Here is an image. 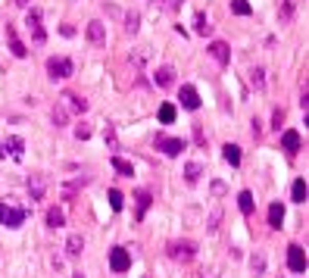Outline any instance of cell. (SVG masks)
Returning a JSON list of instances; mask_svg holds the SVG:
<instances>
[{
    "mask_svg": "<svg viewBox=\"0 0 309 278\" xmlns=\"http://www.w3.org/2000/svg\"><path fill=\"white\" fill-rule=\"evenodd\" d=\"M166 253H169L175 263H190V260L197 256V244L187 241V237H181V241H169V244H166Z\"/></svg>",
    "mask_w": 309,
    "mask_h": 278,
    "instance_id": "6da1fadb",
    "label": "cell"
},
{
    "mask_svg": "<svg viewBox=\"0 0 309 278\" xmlns=\"http://www.w3.org/2000/svg\"><path fill=\"white\" fill-rule=\"evenodd\" d=\"M25 25H28V31H31V41H34V44H44V41H47V31H44V16H41V10H37V7H31V10H28V16H25Z\"/></svg>",
    "mask_w": 309,
    "mask_h": 278,
    "instance_id": "7a4b0ae2",
    "label": "cell"
},
{
    "mask_svg": "<svg viewBox=\"0 0 309 278\" xmlns=\"http://www.w3.org/2000/svg\"><path fill=\"white\" fill-rule=\"evenodd\" d=\"M72 72H75V66H72V60L69 57H50L47 60V75L53 78H72Z\"/></svg>",
    "mask_w": 309,
    "mask_h": 278,
    "instance_id": "3957f363",
    "label": "cell"
},
{
    "mask_svg": "<svg viewBox=\"0 0 309 278\" xmlns=\"http://www.w3.org/2000/svg\"><path fill=\"white\" fill-rule=\"evenodd\" d=\"M0 222H4L7 228H19V225L25 222V210L13 207V203H7V200H0Z\"/></svg>",
    "mask_w": 309,
    "mask_h": 278,
    "instance_id": "277c9868",
    "label": "cell"
},
{
    "mask_svg": "<svg viewBox=\"0 0 309 278\" xmlns=\"http://www.w3.org/2000/svg\"><path fill=\"white\" fill-rule=\"evenodd\" d=\"M60 103L69 109V116H72V113H75V116H82V113L88 109V100H85L82 94H75V91H63V94H60Z\"/></svg>",
    "mask_w": 309,
    "mask_h": 278,
    "instance_id": "5b68a950",
    "label": "cell"
},
{
    "mask_svg": "<svg viewBox=\"0 0 309 278\" xmlns=\"http://www.w3.org/2000/svg\"><path fill=\"white\" fill-rule=\"evenodd\" d=\"M109 269L112 272H128L131 269V253L125 247H112L109 250Z\"/></svg>",
    "mask_w": 309,
    "mask_h": 278,
    "instance_id": "8992f818",
    "label": "cell"
},
{
    "mask_svg": "<svg viewBox=\"0 0 309 278\" xmlns=\"http://www.w3.org/2000/svg\"><path fill=\"white\" fill-rule=\"evenodd\" d=\"M287 269H291L294 275H303V272H306V253H303L300 244H291V247H287Z\"/></svg>",
    "mask_w": 309,
    "mask_h": 278,
    "instance_id": "52a82bcc",
    "label": "cell"
},
{
    "mask_svg": "<svg viewBox=\"0 0 309 278\" xmlns=\"http://www.w3.org/2000/svg\"><path fill=\"white\" fill-rule=\"evenodd\" d=\"M22 153H25V141L22 138H7L4 144H0V156H13V160H22Z\"/></svg>",
    "mask_w": 309,
    "mask_h": 278,
    "instance_id": "ba28073f",
    "label": "cell"
},
{
    "mask_svg": "<svg viewBox=\"0 0 309 278\" xmlns=\"http://www.w3.org/2000/svg\"><path fill=\"white\" fill-rule=\"evenodd\" d=\"M157 147H160L166 156H181L184 147H187V141H181V138H157Z\"/></svg>",
    "mask_w": 309,
    "mask_h": 278,
    "instance_id": "9c48e42d",
    "label": "cell"
},
{
    "mask_svg": "<svg viewBox=\"0 0 309 278\" xmlns=\"http://www.w3.org/2000/svg\"><path fill=\"white\" fill-rule=\"evenodd\" d=\"M181 106L184 109H200V97H197V88L194 85H181Z\"/></svg>",
    "mask_w": 309,
    "mask_h": 278,
    "instance_id": "30bf717a",
    "label": "cell"
},
{
    "mask_svg": "<svg viewBox=\"0 0 309 278\" xmlns=\"http://www.w3.org/2000/svg\"><path fill=\"white\" fill-rule=\"evenodd\" d=\"M88 41H91V44H97V47H100V44H106V28H103V22H100V19H91V22H88Z\"/></svg>",
    "mask_w": 309,
    "mask_h": 278,
    "instance_id": "8fae6325",
    "label": "cell"
},
{
    "mask_svg": "<svg viewBox=\"0 0 309 278\" xmlns=\"http://www.w3.org/2000/svg\"><path fill=\"white\" fill-rule=\"evenodd\" d=\"M153 82H157L160 88L175 85V66H160V69H153Z\"/></svg>",
    "mask_w": 309,
    "mask_h": 278,
    "instance_id": "7c38bea8",
    "label": "cell"
},
{
    "mask_svg": "<svg viewBox=\"0 0 309 278\" xmlns=\"http://www.w3.org/2000/svg\"><path fill=\"white\" fill-rule=\"evenodd\" d=\"M209 53L216 57L219 66H228V60H231V47H228L225 41H213V44H209Z\"/></svg>",
    "mask_w": 309,
    "mask_h": 278,
    "instance_id": "4fadbf2b",
    "label": "cell"
},
{
    "mask_svg": "<svg viewBox=\"0 0 309 278\" xmlns=\"http://www.w3.org/2000/svg\"><path fill=\"white\" fill-rule=\"evenodd\" d=\"M7 38H10V50H13V57H28V47L19 41V38H16V31H13V25H7Z\"/></svg>",
    "mask_w": 309,
    "mask_h": 278,
    "instance_id": "5bb4252c",
    "label": "cell"
},
{
    "mask_svg": "<svg viewBox=\"0 0 309 278\" xmlns=\"http://www.w3.org/2000/svg\"><path fill=\"white\" fill-rule=\"evenodd\" d=\"M28 197H31V200H44V178L41 175H31L28 178Z\"/></svg>",
    "mask_w": 309,
    "mask_h": 278,
    "instance_id": "9a60e30c",
    "label": "cell"
},
{
    "mask_svg": "<svg viewBox=\"0 0 309 278\" xmlns=\"http://www.w3.org/2000/svg\"><path fill=\"white\" fill-rule=\"evenodd\" d=\"M247 78H250V85L256 88V94H262V91H265V69H262V66H253Z\"/></svg>",
    "mask_w": 309,
    "mask_h": 278,
    "instance_id": "2e32d148",
    "label": "cell"
},
{
    "mask_svg": "<svg viewBox=\"0 0 309 278\" xmlns=\"http://www.w3.org/2000/svg\"><path fill=\"white\" fill-rule=\"evenodd\" d=\"M134 197H138V222L147 216V210H150V203H153V197H150V191H134Z\"/></svg>",
    "mask_w": 309,
    "mask_h": 278,
    "instance_id": "e0dca14e",
    "label": "cell"
},
{
    "mask_svg": "<svg viewBox=\"0 0 309 278\" xmlns=\"http://www.w3.org/2000/svg\"><path fill=\"white\" fill-rule=\"evenodd\" d=\"M268 225H272V228H281V225H284V207H281L278 200L268 207Z\"/></svg>",
    "mask_w": 309,
    "mask_h": 278,
    "instance_id": "ac0fdd59",
    "label": "cell"
},
{
    "mask_svg": "<svg viewBox=\"0 0 309 278\" xmlns=\"http://www.w3.org/2000/svg\"><path fill=\"white\" fill-rule=\"evenodd\" d=\"M82 250H85V237H82V234H72L69 241H66V253H69V256H79Z\"/></svg>",
    "mask_w": 309,
    "mask_h": 278,
    "instance_id": "d6986e66",
    "label": "cell"
},
{
    "mask_svg": "<svg viewBox=\"0 0 309 278\" xmlns=\"http://www.w3.org/2000/svg\"><path fill=\"white\" fill-rule=\"evenodd\" d=\"M85 184H91V175H79V178L66 181V184H63V194H66V197H72V191H79V188H85Z\"/></svg>",
    "mask_w": 309,
    "mask_h": 278,
    "instance_id": "ffe728a7",
    "label": "cell"
},
{
    "mask_svg": "<svg viewBox=\"0 0 309 278\" xmlns=\"http://www.w3.org/2000/svg\"><path fill=\"white\" fill-rule=\"evenodd\" d=\"M222 153H225V160H228L231 166H235V169L241 166V147H238V144H225V150H222Z\"/></svg>",
    "mask_w": 309,
    "mask_h": 278,
    "instance_id": "44dd1931",
    "label": "cell"
},
{
    "mask_svg": "<svg viewBox=\"0 0 309 278\" xmlns=\"http://www.w3.org/2000/svg\"><path fill=\"white\" fill-rule=\"evenodd\" d=\"M50 122H53V125H69V109H66L63 103H56V106H53V113H50Z\"/></svg>",
    "mask_w": 309,
    "mask_h": 278,
    "instance_id": "7402d4cb",
    "label": "cell"
},
{
    "mask_svg": "<svg viewBox=\"0 0 309 278\" xmlns=\"http://www.w3.org/2000/svg\"><path fill=\"white\" fill-rule=\"evenodd\" d=\"M281 144H284V150L294 156L297 150H300V135L297 132H284V138H281Z\"/></svg>",
    "mask_w": 309,
    "mask_h": 278,
    "instance_id": "603a6c76",
    "label": "cell"
},
{
    "mask_svg": "<svg viewBox=\"0 0 309 278\" xmlns=\"http://www.w3.org/2000/svg\"><path fill=\"white\" fill-rule=\"evenodd\" d=\"M47 225H50V228H63V225H66V216H63L60 207H50V210H47Z\"/></svg>",
    "mask_w": 309,
    "mask_h": 278,
    "instance_id": "cb8c5ba5",
    "label": "cell"
},
{
    "mask_svg": "<svg viewBox=\"0 0 309 278\" xmlns=\"http://www.w3.org/2000/svg\"><path fill=\"white\" fill-rule=\"evenodd\" d=\"M238 210H241L244 216L253 213V194H250V191H241V194H238Z\"/></svg>",
    "mask_w": 309,
    "mask_h": 278,
    "instance_id": "d4e9b609",
    "label": "cell"
},
{
    "mask_svg": "<svg viewBox=\"0 0 309 278\" xmlns=\"http://www.w3.org/2000/svg\"><path fill=\"white\" fill-rule=\"evenodd\" d=\"M200 175H203V166H200V163H187V166H184V178H187L190 184H197Z\"/></svg>",
    "mask_w": 309,
    "mask_h": 278,
    "instance_id": "484cf974",
    "label": "cell"
},
{
    "mask_svg": "<svg viewBox=\"0 0 309 278\" xmlns=\"http://www.w3.org/2000/svg\"><path fill=\"white\" fill-rule=\"evenodd\" d=\"M103 141H106V147L119 150V138H115V125H112V122H106V125H103Z\"/></svg>",
    "mask_w": 309,
    "mask_h": 278,
    "instance_id": "4316f807",
    "label": "cell"
},
{
    "mask_svg": "<svg viewBox=\"0 0 309 278\" xmlns=\"http://www.w3.org/2000/svg\"><path fill=\"white\" fill-rule=\"evenodd\" d=\"M147 60H150V47H138V50L131 53V69H141Z\"/></svg>",
    "mask_w": 309,
    "mask_h": 278,
    "instance_id": "83f0119b",
    "label": "cell"
},
{
    "mask_svg": "<svg viewBox=\"0 0 309 278\" xmlns=\"http://www.w3.org/2000/svg\"><path fill=\"white\" fill-rule=\"evenodd\" d=\"M291 197H294L297 203H303V200H306V178H297V181H294V188H291Z\"/></svg>",
    "mask_w": 309,
    "mask_h": 278,
    "instance_id": "f1b7e54d",
    "label": "cell"
},
{
    "mask_svg": "<svg viewBox=\"0 0 309 278\" xmlns=\"http://www.w3.org/2000/svg\"><path fill=\"white\" fill-rule=\"evenodd\" d=\"M112 169L119 172V175H131V172H134V166H131L128 160H122V156H112Z\"/></svg>",
    "mask_w": 309,
    "mask_h": 278,
    "instance_id": "f546056e",
    "label": "cell"
},
{
    "mask_svg": "<svg viewBox=\"0 0 309 278\" xmlns=\"http://www.w3.org/2000/svg\"><path fill=\"white\" fill-rule=\"evenodd\" d=\"M175 113H178V109H175L172 103H163V106H160V122H163V125L175 122Z\"/></svg>",
    "mask_w": 309,
    "mask_h": 278,
    "instance_id": "4dcf8cb0",
    "label": "cell"
},
{
    "mask_svg": "<svg viewBox=\"0 0 309 278\" xmlns=\"http://www.w3.org/2000/svg\"><path fill=\"white\" fill-rule=\"evenodd\" d=\"M231 13H238V16H250V13H253L250 0H231Z\"/></svg>",
    "mask_w": 309,
    "mask_h": 278,
    "instance_id": "1f68e13d",
    "label": "cell"
},
{
    "mask_svg": "<svg viewBox=\"0 0 309 278\" xmlns=\"http://www.w3.org/2000/svg\"><path fill=\"white\" fill-rule=\"evenodd\" d=\"M109 207H112V213H119L122 207H125V197H122V191H109Z\"/></svg>",
    "mask_w": 309,
    "mask_h": 278,
    "instance_id": "d6a6232c",
    "label": "cell"
},
{
    "mask_svg": "<svg viewBox=\"0 0 309 278\" xmlns=\"http://www.w3.org/2000/svg\"><path fill=\"white\" fill-rule=\"evenodd\" d=\"M138 28H141V16L138 13H125V31L128 34H138Z\"/></svg>",
    "mask_w": 309,
    "mask_h": 278,
    "instance_id": "836d02e7",
    "label": "cell"
},
{
    "mask_svg": "<svg viewBox=\"0 0 309 278\" xmlns=\"http://www.w3.org/2000/svg\"><path fill=\"white\" fill-rule=\"evenodd\" d=\"M250 269H253V275H262L265 272V256L262 253H253L250 256Z\"/></svg>",
    "mask_w": 309,
    "mask_h": 278,
    "instance_id": "e575fe53",
    "label": "cell"
},
{
    "mask_svg": "<svg viewBox=\"0 0 309 278\" xmlns=\"http://www.w3.org/2000/svg\"><path fill=\"white\" fill-rule=\"evenodd\" d=\"M197 31H200V34H209V31H213V25H209L206 13H197Z\"/></svg>",
    "mask_w": 309,
    "mask_h": 278,
    "instance_id": "d590c367",
    "label": "cell"
},
{
    "mask_svg": "<svg viewBox=\"0 0 309 278\" xmlns=\"http://www.w3.org/2000/svg\"><path fill=\"white\" fill-rule=\"evenodd\" d=\"M75 138H79V141H88V138H91V125H88V122H79V125H75Z\"/></svg>",
    "mask_w": 309,
    "mask_h": 278,
    "instance_id": "8d00e7d4",
    "label": "cell"
},
{
    "mask_svg": "<svg viewBox=\"0 0 309 278\" xmlns=\"http://www.w3.org/2000/svg\"><path fill=\"white\" fill-rule=\"evenodd\" d=\"M153 4H157L160 10H178V7L184 4V0H153Z\"/></svg>",
    "mask_w": 309,
    "mask_h": 278,
    "instance_id": "74e56055",
    "label": "cell"
},
{
    "mask_svg": "<svg viewBox=\"0 0 309 278\" xmlns=\"http://www.w3.org/2000/svg\"><path fill=\"white\" fill-rule=\"evenodd\" d=\"M281 122H284V109H281V106H275V113H272V128L278 132V128H281Z\"/></svg>",
    "mask_w": 309,
    "mask_h": 278,
    "instance_id": "f35d334b",
    "label": "cell"
},
{
    "mask_svg": "<svg viewBox=\"0 0 309 278\" xmlns=\"http://www.w3.org/2000/svg\"><path fill=\"white\" fill-rule=\"evenodd\" d=\"M219 222H222V210H213V213H209V231H216Z\"/></svg>",
    "mask_w": 309,
    "mask_h": 278,
    "instance_id": "ab89813d",
    "label": "cell"
},
{
    "mask_svg": "<svg viewBox=\"0 0 309 278\" xmlns=\"http://www.w3.org/2000/svg\"><path fill=\"white\" fill-rule=\"evenodd\" d=\"M291 16H294V4H291V0H284V7H281V19L291 22Z\"/></svg>",
    "mask_w": 309,
    "mask_h": 278,
    "instance_id": "60d3db41",
    "label": "cell"
},
{
    "mask_svg": "<svg viewBox=\"0 0 309 278\" xmlns=\"http://www.w3.org/2000/svg\"><path fill=\"white\" fill-rule=\"evenodd\" d=\"M300 106H303V109H309V91H303V94H300Z\"/></svg>",
    "mask_w": 309,
    "mask_h": 278,
    "instance_id": "b9f144b4",
    "label": "cell"
},
{
    "mask_svg": "<svg viewBox=\"0 0 309 278\" xmlns=\"http://www.w3.org/2000/svg\"><path fill=\"white\" fill-rule=\"evenodd\" d=\"M194 135H197V141H200V147H206V144H203V128H200V125H194Z\"/></svg>",
    "mask_w": 309,
    "mask_h": 278,
    "instance_id": "7bdbcfd3",
    "label": "cell"
},
{
    "mask_svg": "<svg viewBox=\"0 0 309 278\" xmlns=\"http://www.w3.org/2000/svg\"><path fill=\"white\" fill-rule=\"evenodd\" d=\"M16 4H19V7H28V0H16Z\"/></svg>",
    "mask_w": 309,
    "mask_h": 278,
    "instance_id": "ee69618b",
    "label": "cell"
},
{
    "mask_svg": "<svg viewBox=\"0 0 309 278\" xmlns=\"http://www.w3.org/2000/svg\"><path fill=\"white\" fill-rule=\"evenodd\" d=\"M72 278H85V275H82V272H75V275H72Z\"/></svg>",
    "mask_w": 309,
    "mask_h": 278,
    "instance_id": "f6af8a7d",
    "label": "cell"
}]
</instances>
